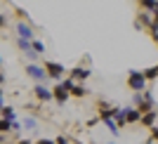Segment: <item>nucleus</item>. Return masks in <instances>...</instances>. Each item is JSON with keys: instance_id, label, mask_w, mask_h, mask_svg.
<instances>
[{"instance_id": "nucleus-22", "label": "nucleus", "mask_w": 158, "mask_h": 144, "mask_svg": "<svg viewBox=\"0 0 158 144\" xmlns=\"http://www.w3.org/2000/svg\"><path fill=\"white\" fill-rule=\"evenodd\" d=\"M151 139H153V142H158V125H156V128H151Z\"/></svg>"}, {"instance_id": "nucleus-21", "label": "nucleus", "mask_w": 158, "mask_h": 144, "mask_svg": "<svg viewBox=\"0 0 158 144\" xmlns=\"http://www.w3.org/2000/svg\"><path fill=\"white\" fill-rule=\"evenodd\" d=\"M10 130H12V123L5 121V118H0V132H10Z\"/></svg>"}, {"instance_id": "nucleus-18", "label": "nucleus", "mask_w": 158, "mask_h": 144, "mask_svg": "<svg viewBox=\"0 0 158 144\" xmlns=\"http://www.w3.org/2000/svg\"><path fill=\"white\" fill-rule=\"evenodd\" d=\"M142 73H144L146 83H151V80H156V78H158V69H156V66H151V69H144Z\"/></svg>"}, {"instance_id": "nucleus-15", "label": "nucleus", "mask_w": 158, "mask_h": 144, "mask_svg": "<svg viewBox=\"0 0 158 144\" xmlns=\"http://www.w3.org/2000/svg\"><path fill=\"white\" fill-rule=\"evenodd\" d=\"M87 92H90V90H87L83 83H76V85H73V90H71V95H73V97H85Z\"/></svg>"}, {"instance_id": "nucleus-10", "label": "nucleus", "mask_w": 158, "mask_h": 144, "mask_svg": "<svg viewBox=\"0 0 158 144\" xmlns=\"http://www.w3.org/2000/svg\"><path fill=\"white\" fill-rule=\"evenodd\" d=\"M156 121H158V111H156V109L142 116V125H144V128H149V130H151V128H156Z\"/></svg>"}, {"instance_id": "nucleus-27", "label": "nucleus", "mask_w": 158, "mask_h": 144, "mask_svg": "<svg viewBox=\"0 0 158 144\" xmlns=\"http://www.w3.org/2000/svg\"><path fill=\"white\" fill-rule=\"evenodd\" d=\"M14 144H33L31 139H19V142H14Z\"/></svg>"}, {"instance_id": "nucleus-11", "label": "nucleus", "mask_w": 158, "mask_h": 144, "mask_svg": "<svg viewBox=\"0 0 158 144\" xmlns=\"http://www.w3.org/2000/svg\"><path fill=\"white\" fill-rule=\"evenodd\" d=\"M125 116H127V123H142V113H139L135 106H127Z\"/></svg>"}, {"instance_id": "nucleus-8", "label": "nucleus", "mask_w": 158, "mask_h": 144, "mask_svg": "<svg viewBox=\"0 0 158 144\" xmlns=\"http://www.w3.org/2000/svg\"><path fill=\"white\" fill-rule=\"evenodd\" d=\"M113 121L118 128H125L127 125V116H125V109L123 106H113Z\"/></svg>"}, {"instance_id": "nucleus-3", "label": "nucleus", "mask_w": 158, "mask_h": 144, "mask_svg": "<svg viewBox=\"0 0 158 144\" xmlns=\"http://www.w3.org/2000/svg\"><path fill=\"white\" fill-rule=\"evenodd\" d=\"M26 73H28V78H33L38 85H43L47 80V71H45V66H38V64H28L26 66Z\"/></svg>"}, {"instance_id": "nucleus-2", "label": "nucleus", "mask_w": 158, "mask_h": 144, "mask_svg": "<svg viewBox=\"0 0 158 144\" xmlns=\"http://www.w3.org/2000/svg\"><path fill=\"white\" fill-rule=\"evenodd\" d=\"M45 71H47V78L52 80H64V73H66V66L59 64V61H45Z\"/></svg>"}, {"instance_id": "nucleus-32", "label": "nucleus", "mask_w": 158, "mask_h": 144, "mask_svg": "<svg viewBox=\"0 0 158 144\" xmlns=\"http://www.w3.org/2000/svg\"><path fill=\"white\" fill-rule=\"evenodd\" d=\"M109 144H116V142H109Z\"/></svg>"}, {"instance_id": "nucleus-9", "label": "nucleus", "mask_w": 158, "mask_h": 144, "mask_svg": "<svg viewBox=\"0 0 158 144\" xmlns=\"http://www.w3.org/2000/svg\"><path fill=\"white\" fill-rule=\"evenodd\" d=\"M17 45H19V50H21L24 54H26L28 59H35V57H38V54L33 52V45L28 43V40H21V38H17Z\"/></svg>"}, {"instance_id": "nucleus-16", "label": "nucleus", "mask_w": 158, "mask_h": 144, "mask_svg": "<svg viewBox=\"0 0 158 144\" xmlns=\"http://www.w3.org/2000/svg\"><path fill=\"white\" fill-rule=\"evenodd\" d=\"M139 10L153 14V12H156V2H153V0H142V2H139Z\"/></svg>"}, {"instance_id": "nucleus-7", "label": "nucleus", "mask_w": 158, "mask_h": 144, "mask_svg": "<svg viewBox=\"0 0 158 144\" xmlns=\"http://www.w3.org/2000/svg\"><path fill=\"white\" fill-rule=\"evenodd\" d=\"M33 95H35L40 102H52V99H54L52 90H47L45 85H35V87H33Z\"/></svg>"}, {"instance_id": "nucleus-31", "label": "nucleus", "mask_w": 158, "mask_h": 144, "mask_svg": "<svg viewBox=\"0 0 158 144\" xmlns=\"http://www.w3.org/2000/svg\"><path fill=\"white\" fill-rule=\"evenodd\" d=\"M0 64H2V57H0Z\"/></svg>"}, {"instance_id": "nucleus-5", "label": "nucleus", "mask_w": 158, "mask_h": 144, "mask_svg": "<svg viewBox=\"0 0 158 144\" xmlns=\"http://www.w3.org/2000/svg\"><path fill=\"white\" fill-rule=\"evenodd\" d=\"M17 36H19L21 40H28V43H33V36H35V33H33V26H31V24H26V21H19V24H17Z\"/></svg>"}, {"instance_id": "nucleus-12", "label": "nucleus", "mask_w": 158, "mask_h": 144, "mask_svg": "<svg viewBox=\"0 0 158 144\" xmlns=\"http://www.w3.org/2000/svg\"><path fill=\"white\" fill-rule=\"evenodd\" d=\"M139 24L151 28V26H153V14H149V12H144V10H142V12H139Z\"/></svg>"}, {"instance_id": "nucleus-1", "label": "nucleus", "mask_w": 158, "mask_h": 144, "mask_svg": "<svg viewBox=\"0 0 158 144\" xmlns=\"http://www.w3.org/2000/svg\"><path fill=\"white\" fill-rule=\"evenodd\" d=\"M127 87L135 92H146L149 87H146V78H144V73L137 71V69H130L127 71Z\"/></svg>"}, {"instance_id": "nucleus-30", "label": "nucleus", "mask_w": 158, "mask_h": 144, "mask_svg": "<svg viewBox=\"0 0 158 144\" xmlns=\"http://www.w3.org/2000/svg\"><path fill=\"white\" fill-rule=\"evenodd\" d=\"M0 144H5V137H2V135H0Z\"/></svg>"}, {"instance_id": "nucleus-28", "label": "nucleus", "mask_w": 158, "mask_h": 144, "mask_svg": "<svg viewBox=\"0 0 158 144\" xmlns=\"http://www.w3.org/2000/svg\"><path fill=\"white\" fill-rule=\"evenodd\" d=\"M2 83H5V73L0 71V85H2Z\"/></svg>"}, {"instance_id": "nucleus-6", "label": "nucleus", "mask_w": 158, "mask_h": 144, "mask_svg": "<svg viewBox=\"0 0 158 144\" xmlns=\"http://www.w3.org/2000/svg\"><path fill=\"white\" fill-rule=\"evenodd\" d=\"M90 76H92V71H90L87 66H76V69H71V78L73 80H80V83H83V80H87Z\"/></svg>"}, {"instance_id": "nucleus-20", "label": "nucleus", "mask_w": 158, "mask_h": 144, "mask_svg": "<svg viewBox=\"0 0 158 144\" xmlns=\"http://www.w3.org/2000/svg\"><path fill=\"white\" fill-rule=\"evenodd\" d=\"M142 102H144V92H135V95H132V106L137 109Z\"/></svg>"}, {"instance_id": "nucleus-25", "label": "nucleus", "mask_w": 158, "mask_h": 144, "mask_svg": "<svg viewBox=\"0 0 158 144\" xmlns=\"http://www.w3.org/2000/svg\"><path fill=\"white\" fill-rule=\"evenodd\" d=\"M54 144H69V139H66V137H57V139H54Z\"/></svg>"}, {"instance_id": "nucleus-26", "label": "nucleus", "mask_w": 158, "mask_h": 144, "mask_svg": "<svg viewBox=\"0 0 158 144\" xmlns=\"http://www.w3.org/2000/svg\"><path fill=\"white\" fill-rule=\"evenodd\" d=\"M153 24H158V2H156V12H153Z\"/></svg>"}, {"instance_id": "nucleus-24", "label": "nucleus", "mask_w": 158, "mask_h": 144, "mask_svg": "<svg viewBox=\"0 0 158 144\" xmlns=\"http://www.w3.org/2000/svg\"><path fill=\"white\" fill-rule=\"evenodd\" d=\"M5 26H7V17L0 12V28H5Z\"/></svg>"}, {"instance_id": "nucleus-29", "label": "nucleus", "mask_w": 158, "mask_h": 144, "mask_svg": "<svg viewBox=\"0 0 158 144\" xmlns=\"http://www.w3.org/2000/svg\"><path fill=\"white\" fill-rule=\"evenodd\" d=\"M144 144H156V142H153V139H151V137H149V139H146V142H144Z\"/></svg>"}, {"instance_id": "nucleus-19", "label": "nucleus", "mask_w": 158, "mask_h": 144, "mask_svg": "<svg viewBox=\"0 0 158 144\" xmlns=\"http://www.w3.org/2000/svg\"><path fill=\"white\" fill-rule=\"evenodd\" d=\"M31 45H33V52H35V54H43V52H45V45H43V40H35V38H33Z\"/></svg>"}, {"instance_id": "nucleus-33", "label": "nucleus", "mask_w": 158, "mask_h": 144, "mask_svg": "<svg viewBox=\"0 0 158 144\" xmlns=\"http://www.w3.org/2000/svg\"><path fill=\"white\" fill-rule=\"evenodd\" d=\"M156 69H158V64H156Z\"/></svg>"}, {"instance_id": "nucleus-13", "label": "nucleus", "mask_w": 158, "mask_h": 144, "mask_svg": "<svg viewBox=\"0 0 158 144\" xmlns=\"http://www.w3.org/2000/svg\"><path fill=\"white\" fill-rule=\"evenodd\" d=\"M0 116L5 118V121H10V123H14V121H17V113H14V109H12V106H2Z\"/></svg>"}, {"instance_id": "nucleus-23", "label": "nucleus", "mask_w": 158, "mask_h": 144, "mask_svg": "<svg viewBox=\"0 0 158 144\" xmlns=\"http://www.w3.org/2000/svg\"><path fill=\"white\" fill-rule=\"evenodd\" d=\"M33 144H54V139H47V137H43V139H38V142H33Z\"/></svg>"}, {"instance_id": "nucleus-4", "label": "nucleus", "mask_w": 158, "mask_h": 144, "mask_svg": "<svg viewBox=\"0 0 158 144\" xmlns=\"http://www.w3.org/2000/svg\"><path fill=\"white\" fill-rule=\"evenodd\" d=\"M52 95H54V102H57L59 106H64V104H66V99L71 97V90H66L61 83H57V85H54V90H52Z\"/></svg>"}, {"instance_id": "nucleus-14", "label": "nucleus", "mask_w": 158, "mask_h": 144, "mask_svg": "<svg viewBox=\"0 0 158 144\" xmlns=\"http://www.w3.org/2000/svg\"><path fill=\"white\" fill-rule=\"evenodd\" d=\"M104 125L109 128V132H111L113 137H118V135H120V128L116 125V121H113V118H106V121H104Z\"/></svg>"}, {"instance_id": "nucleus-17", "label": "nucleus", "mask_w": 158, "mask_h": 144, "mask_svg": "<svg viewBox=\"0 0 158 144\" xmlns=\"http://www.w3.org/2000/svg\"><path fill=\"white\" fill-rule=\"evenodd\" d=\"M21 125H24L26 130H38V121H35L33 116H26L24 121H21Z\"/></svg>"}]
</instances>
